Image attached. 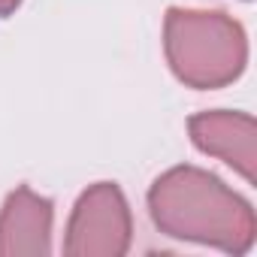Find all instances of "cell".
I'll return each instance as SVG.
<instances>
[{
  "label": "cell",
  "instance_id": "cell-1",
  "mask_svg": "<svg viewBox=\"0 0 257 257\" xmlns=\"http://www.w3.org/2000/svg\"><path fill=\"white\" fill-rule=\"evenodd\" d=\"M146 200L155 227L170 239L197 242L233 257L248 254L257 242L254 206L203 167H170L152 182Z\"/></svg>",
  "mask_w": 257,
  "mask_h": 257
},
{
  "label": "cell",
  "instance_id": "cell-2",
  "mask_svg": "<svg viewBox=\"0 0 257 257\" xmlns=\"http://www.w3.org/2000/svg\"><path fill=\"white\" fill-rule=\"evenodd\" d=\"M164 55L185 88L218 91L242 79L248 67V34L224 10L170 7L164 16Z\"/></svg>",
  "mask_w": 257,
  "mask_h": 257
},
{
  "label": "cell",
  "instance_id": "cell-3",
  "mask_svg": "<svg viewBox=\"0 0 257 257\" xmlns=\"http://www.w3.org/2000/svg\"><path fill=\"white\" fill-rule=\"evenodd\" d=\"M134 245V212L115 182L88 185L64 230V254L70 257H124Z\"/></svg>",
  "mask_w": 257,
  "mask_h": 257
},
{
  "label": "cell",
  "instance_id": "cell-4",
  "mask_svg": "<svg viewBox=\"0 0 257 257\" xmlns=\"http://www.w3.org/2000/svg\"><path fill=\"white\" fill-rule=\"evenodd\" d=\"M188 137L197 152L227 164L248 185L257 179V124L239 109H206L188 118Z\"/></svg>",
  "mask_w": 257,
  "mask_h": 257
},
{
  "label": "cell",
  "instance_id": "cell-5",
  "mask_svg": "<svg viewBox=\"0 0 257 257\" xmlns=\"http://www.w3.org/2000/svg\"><path fill=\"white\" fill-rule=\"evenodd\" d=\"M55 203L31 185H19L0 206V257H49Z\"/></svg>",
  "mask_w": 257,
  "mask_h": 257
},
{
  "label": "cell",
  "instance_id": "cell-6",
  "mask_svg": "<svg viewBox=\"0 0 257 257\" xmlns=\"http://www.w3.org/2000/svg\"><path fill=\"white\" fill-rule=\"evenodd\" d=\"M22 4H25V0H0V19H10V16H16Z\"/></svg>",
  "mask_w": 257,
  "mask_h": 257
}]
</instances>
